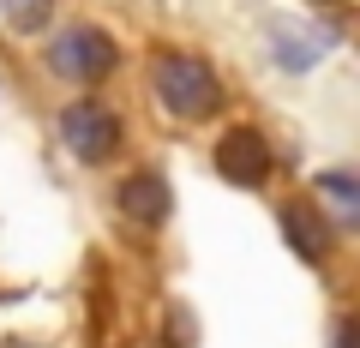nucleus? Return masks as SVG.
<instances>
[{
  "label": "nucleus",
  "mask_w": 360,
  "mask_h": 348,
  "mask_svg": "<svg viewBox=\"0 0 360 348\" xmlns=\"http://www.w3.org/2000/svg\"><path fill=\"white\" fill-rule=\"evenodd\" d=\"M150 84H156V103H162L168 115H180V120H205V115H217V103H222L217 72H210L198 54H156Z\"/></svg>",
  "instance_id": "nucleus-1"
},
{
  "label": "nucleus",
  "mask_w": 360,
  "mask_h": 348,
  "mask_svg": "<svg viewBox=\"0 0 360 348\" xmlns=\"http://www.w3.org/2000/svg\"><path fill=\"white\" fill-rule=\"evenodd\" d=\"M60 144L78 156V162H108L120 144V115L103 103H72L60 108Z\"/></svg>",
  "instance_id": "nucleus-2"
},
{
  "label": "nucleus",
  "mask_w": 360,
  "mask_h": 348,
  "mask_svg": "<svg viewBox=\"0 0 360 348\" xmlns=\"http://www.w3.org/2000/svg\"><path fill=\"white\" fill-rule=\"evenodd\" d=\"M115 60H120L115 42H108L96 25H72V30L49 49V66H54V72H60V78H84V84H103V78L115 72Z\"/></svg>",
  "instance_id": "nucleus-3"
},
{
  "label": "nucleus",
  "mask_w": 360,
  "mask_h": 348,
  "mask_svg": "<svg viewBox=\"0 0 360 348\" xmlns=\"http://www.w3.org/2000/svg\"><path fill=\"white\" fill-rule=\"evenodd\" d=\"M217 174L234 186H264L270 181V144L252 127H229L217 138Z\"/></svg>",
  "instance_id": "nucleus-4"
},
{
  "label": "nucleus",
  "mask_w": 360,
  "mask_h": 348,
  "mask_svg": "<svg viewBox=\"0 0 360 348\" xmlns=\"http://www.w3.org/2000/svg\"><path fill=\"white\" fill-rule=\"evenodd\" d=\"M115 205H120V217L139 222V228H162L168 210H174V198H168V181L156 168H139V174H127V181L115 186Z\"/></svg>",
  "instance_id": "nucleus-5"
},
{
  "label": "nucleus",
  "mask_w": 360,
  "mask_h": 348,
  "mask_svg": "<svg viewBox=\"0 0 360 348\" xmlns=\"http://www.w3.org/2000/svg\"><path fill=\"white\" fill-rule=\"evenodd\" d=\"M283 234H288V246H295L300 258H324V252H330V228H324V217L307 210V205H288L283 210Z\"/></svg>",
  "instance_id": "nucleus-6"
},
{
  "label": "nucleus",
  "mask_w": 360,
  "mask_h": 348,
  "mask_svg": "<svg viewBox=\"0 0 360 348\" xmlns=\"http://www.w3.org/2000/svg\"><path fill=\"white\" fill-rule=\"evenodd\" d=\"M0 18H6V30H49L54 18V0H0Z\"/></svg>",
  "instance_id": "nucleus-7"
},
{
  "label": "nucleus",
  "mask_w": 360,
  "mask_h": 348,
  "mask_svg": "<svg viewBox=\"0 0 360 348\" xmlns=\"http://www.w3.org/2000/svg\"><path fill=\"white\" fill-rule=\"evenodd\" d=\"M324 186H330L342 205H354V181H348V174H324Z\"/></svg>",
  "instance_id": "nucleus-8"
}]
</instances>
